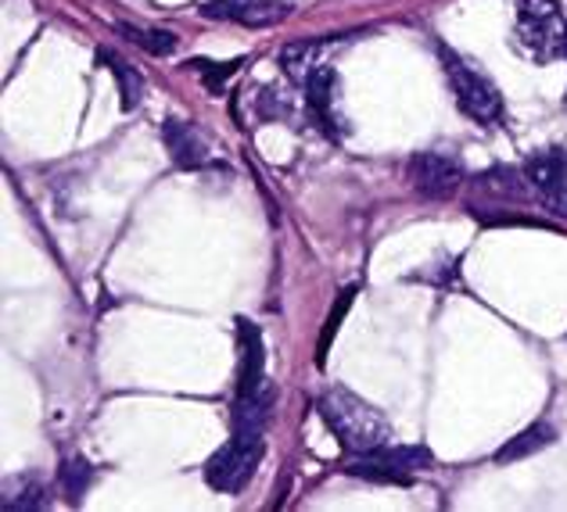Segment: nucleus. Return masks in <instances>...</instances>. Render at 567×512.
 Returning <instances> with one entry per match:
<instances>
[{
	"label": "nucleus",
	"mask_w": 567,
	"mask_h": 512,
	"mask_svg": "<svg viewBox=\"0 0 567 512\" xmlns=\"http://www.w3.org/2000/svg\"><path fill=\"white\" fill-rule=\"evenodd\" d=\"M317 409L323 416V424L331 427L334 438L346 448H352L355 456H360V451H374V448L392 445V424H388V416L381 409H374L367 398L352 395L349 387L323 390Z\"/></svg>",
	"instance_id": "obj_1"
},
{
	"label": "nucleus",
	"mask_w": 567,
	"mask_h": 512,
	"mask_svg": "<svg viewBox=\"0 0 567 512\" xmlns=\"http://www.w3.org/2000/svg\"><path fill=\"white\" fill-rule=\"evenodd\" d=\"M517 48L532 62H554L567 54V22L557 8V0H517Z\"/></svg>",
	"instance_id": "obj_2"
},
{
	"label": "nucleus",
	"mask_w": 567,
	"mask_h": 512,
	"mask_svg": "<svg viewBox=\"0 0 567 512\" xmlns=\"http://www.w3.org/2000/svg\"><path fill=\"white\" fill-rule=\"evenodd\" d=\"M445 58V75H450L453 97L460 104V112L474 118L477 126H496L503 118V94L499 86L482 75L474 65H467L464 58H456L450 48H439Z\"/></svg>",
	"instance_id": "obj_3"
},
{
	"label": "nucleus",
	"mask_w": 567,
	"mask_h": 512,
	"mask_svg": "<svg viewBox=\"0 0 567 512\" xmlns=\"http://www.w3.org/2000/svg\"><path fill=\"white\" fill-rule=\"evenodd\" d=\"M266 451V438L251 430H234V438L223 445L213 459L205 462V480L208 488H216L223 494H237L251 477H256L259 462Z\"/></svg>",
	"instance_id": "obj_4"
},
{
	"label": "nucleus",
	"mask_w": 567,
	"mask_h": 512,
	"mask_svg": "<svg viewBox=\"0 0 567 512\" xmlns=\"http://www.w3.org/2000/svg\"><path fill=\"white\" fill-rule=\"evenodd\" d=\"M431 470V451L413 445V448H374V451H360V459L349 466L352 477L363 480H381V484H410L416 473Z\"/></svg>",
	"instance_id": "obj_5"
},
{
	"label": "nucleus",
	"mask_w": 567,
	"mask_h": 512,
	"mask_svg": "<svg viewBox=\"0 0 567 512\" xmlns=\"http://www.w3.org/2000/svg\"><path fill=\"white\" fill-rule=\"evenodd\" d=\"M406 176H410V187L427 201H450L467 179L464 169H460V161L450 155H439V150L413 155L406 165Z\"/></svg>",
	"instance_id": "obj_6"
},
{
	"label": "nucleus",
	"mask_w": 567,
	"mask_h": 512,
	"mask_svg": "<svg viewBox=\"0 0 567 512\" xmlns=\"http://www.w3.org/2000/svg\"><path fill=\"white\" fill-rule=\"evenodd\" d=\"M525 179L528 187L539 194V201L554 212L557 219H567V150L549 147L532 155L525 161Z\"/></svg>",
	"instance_id": "obj_7"
},
{
	"label": "nucleus",
	"mask_w": 567,
	"mask_h": 512,
	"mask_svg": "<svg viewBox=\"0 0 567 512\" xmlns=\"http://www.w3.org/2000/svg\"><path fill=\"white\" fill-rule=\"evenodd\" d=\"M237 348H241V369H237V398L256 395L266 384V344L259 326L251 320H237Z\"/></svg>",
	"instance_id": "obj_8"
},
{
	"label": "nucleus",
	"mask_w": 567,
	"mask_h": 512,
	"mask_svg": "<svg viewBox=\"0 0 567 512\" xmlns=\"http://www.w3.org/2000/svg\"><path fill=\"white\" fill-rule=\"evenodd\" d=\"M162 144H166L169 158L181 165V169L194 173L202 169L208 161V144L198 133L194 123H184V118H166V126H162Z\"/></svg>",
	"instance_id": "obj_9"
},
{
	"label": "nucleus",
	"mask_w": 567,
	"mask_h": 512,
	"mask_svg": "<svg viewBox=\"0 0 567 512\" xmlns=\"http://www.w3.org/2000/svg\"><path fill=\"white\" fill-rule=\"evenodd\" d=\"M338 75L334 69H312L309 72V80H306V97H309V108L312 115L320 118V126L331 133V137H338V115H334V101H338Z\"/></svg>",
	"instance_id": "obj_10"
},
{
	"label": "nucleus",
	"mask_w": 567,
	"mask_h": 512,
	"mask_svg": "<svg viewBox=\"0 0 567 512\" xmlns=\"http://www.w3.org/2000/svg\"><path fill=\"white\" fill-rule=\"evenodd\" d=\"M554 441H557V430H554V427H549V424H532L528 430H520L517 438H511V441H506V445L496 451V462L503 466V462L528 459V456H535V451L549 448Z\"/></svg>",
	"instance_id": "obj_11"
},
{
	"label": "nucleus",
	"mask_w": 567,
	"mask_h": 512,
	"mask_svg": "<svg viewBox=\"0 0 567 512\" xmlns=\"http://www.w3.org/2000/svg\"><path fill=\"white\" fill-rule=\"evenodd\" d=\"M4 509L8 512H33L48 509V491L33 477H14L4 484Z\"/></svg>",
	"instance_id": "obj_12"
},
{
	"label": "nucleus",
	"mask_w": 567,
	"mask_h": 512,
	"mask_svg": "<svg viewBox=\"0 0 567 512\" xmlns=\"http://www.w3.org/2000/svg\"><path fill=\"white\" fill-rule=\"evenodd\" d=\"M101 58L109 62L112 75H115V83H118V104H123V112H133L141 104L144 97V80L137 72H133L126 62H118V58H112L109 51H101Z\"/></svg>",
	"instance_id": "obj_13"
},
{
	"label": "nucleus",
	"mask_w": 567,
	"mask_h": 512,
	"mask_svg": "<svg viewBox=\"0 0 567 512\" xmlns=\"http://www.w3.org/2000/svg\"><path fill=\"white\" fill-rule=\"evenodd\" d=\"M291 11V0H245L237 22L241 25H277Z\"/></svg>",
	"instance_id": "obj_14"
},
{
	"label": "nucleus",
	"mask_w": 567,
	"mask_h": 512,
	"mask_svg": "<svg viewBox=\"0 0 567 512\" xmlns=\"http://www.w3.org/2000/svg\"><path fill=\"white\" fill-rule=\"evenodd\" d=\"M118 33L126 40H133L137 48H144L152 58H166L176 51V36L166 33V29H137V25H118Z\"/></svg>",
	"instance_id": "obj_15"
},
{
	"label": "nucleus",
	"mask_w": 567,
	"mask_h": 512,
	"mask_svg": "<svg viewBox=\"0 0 567 512\" xmlns=\"http://www.w3.org/2000/svg\"><path fill=\"white\" fill-rule=\"evenodd\" d=\"M91 480H94V466L86 459H65L62 462V488L72 502L83 499L86 488H91Z\"/></svg>",
	"instance_id": "obj_16"
},
{
	"label": "nucleus",
	"mask_w": 567,
	"mask_h": 512,
	"mask_svg": "<svg viewBox=\"0 0 567 512\" xmlns=\"http://www.w3.org/2000/svg\"><path fill=\"white\" fill-rule=\"evenodd\" d=\"M352 301H355V288H346V291H341L338 305H334V312H331V320H327V330L320 334V344H317V366H323V363H327V352H331V341H334L338 326H341V320H346V312H349Z\"/></svg>",
	"instance_id": "obj_17"
},
{
	"label": "nucleus",
	"mask_w": 567,
	"mask_h": 512,
	"mask_svg": "<svg viewBox=\"0 0 567 512\" xmlns=\"http://www.w3.org/2000/svg\"><path fill=\"white\" fill-rule=\"evenodd\" d=\"M245 62H223V65H216V62H190L187 69H198V72H205V83L208 86H219L223 80H227L230 72H237Z\"/></svg>",
	"instance_id": "obj_18"
}]
</instances>
